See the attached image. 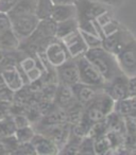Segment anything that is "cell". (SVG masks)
Masks as SVG:
<instances>
[{"label": "cell", "instance_id": "obj_1", "mask_svg": "<svg viewBox=\"0 0 136 155\" xmlns=\"http://www.w3.org/2000/svg\"><path fill=\"white\" fill-rule=\"evenodd\" d=\"M85 56L98 69L105 82L111 81L117 75L122 74L116 55L108 52L102 46L88 49L85 53Z\"/></svg>", "mask_w": 136, "mask_h": 155}, {"label": "cell", "instance_id": "obj_2", "mask_svg": "<svg viewBox=\"0 0 136 155\" xmlns=\"http://www.w3.org/2000/svg\"><path fill=\"white\" fill-rule=\"evenodd\" d=\"M114 102V100L101 89L88 103L83 106V114L94 123L101 121L113 112Z\"/></svg>", "mask_w": 136, "mask_h": 155}, {"label": "cell", "instance_id": "obj_3", "mask_svg": "<svg viewBox=\"0 0 136 155\" xmlns=\"http://www.w3.org/2000/svg\"><path fill=\"white\" fill-rule=\"evenodd\" d=\"M76 61L79 71V82L97 88H102L105 81L91 61L85 55L76 58Z\"/></svg>", "mask_w": 136, "mask_h": 155}, {"label": "cell", "instance_id": "obj_4", "mask_svg": "<svg viewBox=\"0 0 136 155\" xmlns=\"http://www.w3.org/2000/svg\"><path fill=\"white\" fill-rule=\"evenodd\" d=\"M11 28L20 41L27 39L36 29L39 18L35 14H22V15L10 16Z\"/></svg>", "mask_w": 136, "mask_h": 155}, {"label": "cell", "instance_id": "obj_5", "mask_svg": "<svg viewBox=\"0 0 136 155\" xmlns=\"http://www.w3.org/2000/svg\"><path fill=\"white\" fill-rule=\"evenodd\" d=\"M119 67L128 78L136 75V37L134 36L116 55Z\"/></svg>", "mask_w": 136, "mask_h": 155}, {"label": "cell", "instance_id": "obj_6", "mask_svg": "<svg viewBox=\"0 0 136 155\" xmlns=\"http://www.w3.org/2000/svg\"><path fill=\"white\" fill-rule=\"evenodd\" d=\"M0 77L5 87L13 93L22 91L26 84L25 78L15 63H9L0 68Z\"/></svg>", "mask_w": 136, "mask_h": 155}, {"label": "cell", "instance_id": "obj_7", "mask_svg": "<svg viewBox=\"0 0 136 155\" xmlns=\"http://www.w3.org/2000/svg\"><path fill=\"white\" fill-rule=\"evenodd\" d=\"M133 37L134 35L131 31L121 25L118 30L102 39V47L114 55H117Z\"/></svg>", "mask_w": 136, "mask_h": 155}, {"label": "cell", "instance_id": "obj_8", "mask_svg": "<svg viewBox=\"0 0 136 155\" xmlns=\"http://www.w3.org/2000/svg\"><path fill=\"white\" fill-rule=\"evenodd\" d=\"M43 54H44V58L47 61L48 65H50L53 68L61 66L66 61L71 58L69 56V54H68V51H67L63 41L58 38L52 39L48 44L47 47L44 50Z\"/></svg>", "mask_w": 136, "mask_h": 155}, {"label": "cell", "instance_id": "obj_9", "mask_svg": "<svg viewBox=\"0 0 136 155\" xmlns=\"http://www.w3.org/2000/svg\"><path fill=\"white\" fill-rule=\"evenodd\" d=\"M76 7L78 22L94 21L98 16L108 10V7L93 0H78Z\"/></svg>", "mask_w": 136, "mask_h": 155}, {"label": "cell", "instance_id": "obj_10", "mask_svg": "<svg viewBox=\"0 0 136 155\" xmlns=\"http://www.w3.org/2000/svg\"><path fill=\"white\" fill-rule=\"evenodd\" d=\"M54 69L60 84L71 87L79 83V71L76 58H69L64 64Z\"/></svg>", "mask_w": 136, "mask_h": 155}, {"label": "cell", "instance_id": "obj_11", "mask_svg": "<svg viewBox=\"0 0 136 155\" xmlns=\"http://www.w3.org/2000/svg\"><path fill=\"white\" fill-rule=\"evenodd\" d=\"M102 91L110 96L114 101L129 98V91H128V77L122 74L117 75L116 78L112 79L111 81L104 83Z\"/></svg>", "mask_w": 136, "mask_h": 155}, {"label": "cell", "instance_id": "obj_12", "mask_svg": "<svg viewBox=\"0 0 136 155\" xmlns=\"http://www.w3.org/2000/svg\"><path fill=\"white\" fill-rule=\"evenodd\" d=\"M60 41H63L71 58H78L82 55H85L86 51L88 50L79 29Z\"/></svg>", "mask_w": 136, "mask_h": 155}, {"label": "cell", "instance_id": "obj_13", "mask_svg": "<svg viewBox=\"0 0 136 155\" xmlns=\"http://www.w3.org/2000/svg\"><path fill=\"white\" fill-rule=\"evenodd\" d=\"M31 143L34 148L35 154L38 155H55L58 154L60 151V148L56 146L55 142L36 132L31 140Z\"/></svg>", "mask_w": 136, "mask_h": 155}, {"label": "cell", "instance_id": "obj_14", "mask_svg": "<svg viewBox=\"0 0 136 155\" xmlns=\"http://www.w3.org/2000/svg\"><path fill=\"white\" fill-rule=\"evenodd\" d=\"M72 93L76 98V100L84 106L85 104H87L94 97L96 96V94L99 91H101L102 88H97V87L89 86V85L83 84V83L79 82L77 84H75L74 86H71Z\"/></svg>", "mask_w": 136, "mask_h": 155}, {"label": "cell", "instance_id": "obj_15", "mask_svg": "<svg viewBox=\"0 0 136 155\" xmlns=\"http://www.w3.org/2000/svg\"><path fill=\"white\" fill-rule=\"evenodd\" d=\"M50 18L55 22L77 18L76 5H53Z\"/></svg>", "mask_w": 136, "mask_h": 155}, {"label": "cell", "instance_id": "obj_16", "mask_svg": "<svg viewBox=\"0 0 136 155\" xmlns=\"http://www.w3.org/2000/svg\"><path fill=\"white\" fill-rule=\"evenodd\" d=\"M55 102L58 103L60 108L67 110L68 107L76 104L78 101L75 98L71 87L67 86V85L58 84V87L55 91Z\"/></svg>", "mask_w": 136, "mask_h": 155}, {"label": "cell", "instance_id": "obj_17", "mask_svg": "<svg viewBox=\"0 0 136 155\" xmlns=\"http://www.w3.org/2000/svg\"><path fill=\"white\" fill-rule=\"evenodd\" d=\"M20 43L22 41L14 33L12 28L3 33L2 35H0V50L5 52V54L17 51L20 47Z\"/></svg>", "mask_w": 136, "mask_h": 155}, {"label": "cell", "instance_id": "obj_18", "mask_svg": "<svg viewBox=\"0 0 136 155\" xmlns=\"http://www.w3.org/2000/svg\"><path fill=\"white\" fill-rule=\"evenodd\" d=\"M78 29H79V24L77 18H71V19L65 20V21L56 22L55 38L63 39L68 34L75 32Z\"/></svg>", "mask_w": 136, "mask_h": 155}, {"label": "cell", "instance_id": "obj_19", "mask_svg": "<svg viewBox=\"0 0 136 155\" xmlns=\"http://www.w3.org/2000/svg\"><path fill=\"white\" fill-rule=\"evenodd\" d=\"M35 8H36V0H19L11 11L8 12V14L9 16L35 14Z\"/></svg>", "mask_w": 136, "mask_h": 155}, {"label": "cell", "instance_id": "obj_20", "mask_svg": "<svg viewBox=\"0 0 136 155\" xmlns=\"http://www.w3.org/2000/svg\"><path fill=\"white\" fill-rule=\"evenodd\" d=\"M53 7L51 0H36V8H35V15L39 19L50 18L51 10Z\"/></svg>", "mask_w": 136, "mask_h": 155}, {"label": "cell", "instance_id": "obj_21", "mask_svg": "<svg viewBox=\"0 0 136 155\" xmlns=\"http://www.w3.org/2000/svg\"><path fill=\"white\" fill-rule=\"evenodd\" d=\"M34 134H35V130L32 127H30V124H29L26 125V127H22L16 129L14 136H15L18 143H22V142H30L32 140Z\"/></svg>", "mask_w": 136, "mask_h": 155}, {"label": "cell", "instance_id": "obj_22", "mask_svg": "<svg viewBox=\"0 0 136 155\" xmlns=\"http://www.w3.org/2000/svg\"><path fill=\"white\" fill-rule=\"evenodd\" d=\"M16 129L17 127L15 125L13 117H3L2 119H0V136L1 137L14 135Z\"/></svg>", "mask_w": 136, "mask_h": 155}, {"label": "cell", "instance_id": "obj_23", "mask_svg": "<svg viewBox=\"0 0 136 155\" xmlns=\"http://www.w3.org/2000/svg\"><path fill=\"white\" fill-rule=\"evenodd\" d=\"M133 110V107L131 105V102H130V98H125V99L117 100L114 102V108H113V112H115L116 114L122 116L123 118L127 117L130 113Z\"/></svg>", "mask_w": 136, "mask_h": 155}, {"label": "cell", "instance_id": "obj_24", "mask_svg": "<svg viewBox=\"0 0 136 155\" xmlns=\"http://www.w3.org/2000/svg\"><path fill=\"white\" fill-rule=\"evenodd\" d=\"M94 143H95V154H106L112 150V146H111V142L106 134L95 138Z\"/></svg>", "mask_w": 136, "mask_h": 155}, {"label": "cell", "instance_id": "obj_25", "mask_svg": "<svg viewBox=\"0 0 136 155\" xmlns=\"http://www.w3.org/2000/svg\"><path fill=\"white\" fill-rule=\"evenodd\" d=\"M78 154H95V143H94V138L89 135H86L82 138L79 146Z\"/></svg>", "mask_w": 136, "mask_h": 155}, {"label": "cell", "instance_id": "obj_26", "mask_svg": "<svg viewBox=\"0 0 136 155\" xmlns=\"http://www.w3.org/2000/svg\"><path fill=\"white\" fill-rule=\"evenodd\" d=\"M81 34L84 39L85 44H86L87 48L88 49H93V48L101 47L102 46V38L97 34H94V33L85 32V31H81Z\"/></svg>", "mask_w": 136, "mask_h": 155}, {"label": "cell", "instance_id": "obj_27", "mask_svg": "<svg viewBox=\"0 0 136 155\" xmlns=\"http://www.w3.org/2000/svg\"><path fill=\"white\" fill-rule=\"evenodd\" d=\"M11 29V18L9 14L0 11V35Z\"/></svg>", "mask_w": 136, "mask_h": 155}, {"label": "cell", "instance_id": "obj_28", "mask_svg": "<svg viewBox=\"0 0 136 155\" xmlns=\"http://www.w3.org/2000/svg\"><path fill=\"white\" fill-rule=\"evenodd\" d=\"M19 0H0V11L8 13L13 9V7Z\"/></svg>", "mask_w": 136, "mask_h": 155}, {"label": "cell", "instance_id": "obj_29", "mask_svg": "<svg viewBox=\"0 0 136 155\" xmlns=\"http://www.w3.org/2000/svg\"><path fill=\"white\" fill-rule=\"evenodd\" d=\"M93 1H96V2H99L101 5H105L108 8H119L120 5H123L125 0H93Z\"/></svg>", "mask_w": 136, "mask_h": 155}, {"label": "cell", "instance_id": "obj_30", "mask_svg": "<svg viewBox=\"0 0 136 155\" xmlns=\"http://www.w3.org/2000/svg\"><path fill=\"white\" fill-rule=\"evenodd\" d=\"M128 91H129V98L136 96V75L128 78Z\"/></svg>", "mask_w": 136, "mask_h": 155}, {"label": "cell", "instance_id": "obj_31", "mask_svg": "<svg viewBox=\"0 0 136 155\" xmlns=\"http://www.w3.org/2000/svg\"><path fill=\"white\" fill-rule=\"evenodd\" d=\"M53 5H76L78 0H51Z\"/></svg>", "mask_w": 136, "mask_h": 155}, {"label": "cell", "instance_id": "obj_32", "mask_svg": "<svg viewBox=\"0 0 136 155\" xmlns=\"http://www.w3.org/2000/svg\"><path fill=\"white\" fill-rule=\"evenodd\" d=\"M130 102H131V105L133 107V110H136V96L135 97H130Z\"/></svg>", "mask_w": 136, "mask_h": 155}, {"label": "cell", "instance_id": "obj_33", "mask_svg": "<svg viewBox=\"0 0 136 155\" xmlns=\"http://www.w3.org/2000/svg\"><path fill=\"white\" fill-rule=\"evenodd\" d=\"M5 52L1 51V50H0V66L2 65L3 61H5Z\"/></svg>", "mask_w": 136, "mask_h": 155}]
</instances>
